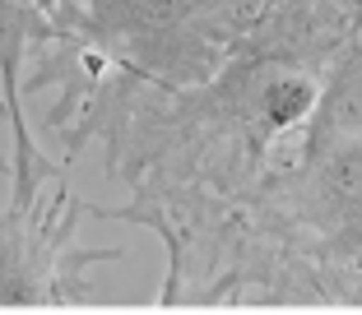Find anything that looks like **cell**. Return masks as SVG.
<instances>
[{
	"instance_id": "obj_7",
	"label": "cell",
	"mask_w": 362,
	"mask_h": 315,
	"mask_svg": "<svg viewBox=\"0 0 362 315\" xmlns=\"http://www.w3.org/2000/svg\"><path fill=\"white\" fill-rule=\"evenodd\" d=\"M0 112H5V102H0ZM0 177H10V162H0Z\"/></svg>"
},
{
	"instance_id": "obj_6",
	"label": "cell",
	"mask_w": 362,
	"mask_h": 315,
	"mask_svg": "<svg viewBox=\"0 0 362 315\" xmlns=\"http://www.w3.org/2000/svg\"><path fill=\"white\" fill-rule=\"evenodd\" d=\"M334 14L344 19V28L349 32H362V0H330Z\"/></svg>"
},
{
	"instance_id": "obj_2",
	"label": "cell",
	"mask_w": 362,
	"mask_h": 315,
	"mask_svg": "<svg viewBox=\"0 0 362 315\" xmlns=\"http://www.w3.org/2000/svg\"><path fill=\"white\" fill-rule=\"evenodd\" d=\"M158 306H362V32L251 200L168 269Z\"/></svg>"
},
{
	"instance_id": "obj_3",
	"label": "cell",
	"mask_w": 362,
	"mask_h": 315,
	"mask_svg": "<svg viewBox=\"0 0 362 315\" xmlns=\"http://www.w3.org/2000/svg\"><path fill=\"white\" fill-rule=\"evenodd\" d=\"M269 0H52L56 42L23 74V97L75 74H126L163 88H191L256 28Z\"/></svg>"
},
{
	"instance_id": "obj_5",
	"label": "cell",
	"mask_w": 362,
	"mask_h": 315,
	"mask_svg": "<svg viewBox=\"0 0 362 315\" xmlns=\"http://www.w3.org/2000/svg\"><path fill=\"white\" fill-rule=\"evenodd\" d=\"M47 42H56L52 28V0H0V102L5 121L14 135V200H28L47 177H65L70 162H52L28 135V116H23V74L37 61Z\"/></svg>"
},
{
	"instance_id": "obj_1",
	"label": "cell",
	"mask_w": 362,
	"mask_h": 315,
	"mask_svg": "<svg viewBox=\"0 0 362 315\" xmlns=\"http://www.w3.org/2000/svg\"><path fill=\"white\" fill-rule=\"evenodd\" d=\"M349 42L330 0H269L214 79L163 88L126 74H75L56 84L47 130L61 139V162L103 144L107 177L130 200L88 204V213L149 227L177 269L251 200L311 121Z\"/></svg>"
},
{
	"instance_id": "obj_4",
	"label": "cell",
	"mask_w": 362,
	"mask_h": 315,
	"mask_svg": "<svg viewBox=\"0 0 362 315\" xmlns=\"http://www.w3.org/2000/svg\"><path fill=\"white\" fill-rule=\"evenodd\" d=\"M88 204L65 177H47L28 200L0 209V306H98L103 287L93 269L121 260V246L79 242V218Z\"/></svg>"
}]
</instances>
